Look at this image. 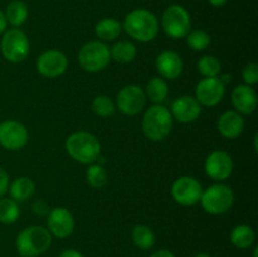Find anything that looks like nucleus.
Instances as JSON below:
<instances>
[{
	"label": "nucleus",
	"instance_id": "25",
	"mask_svg": "<svg viewBox=\"0 0 258 257\" xmlns=\"http://www.w3.org/2000/svg\"><path fill=\"white\" fill-rule=\"evenodd\" d=\"M131 237L134 244L140 249H150L155 244V233L145 224H138L134 227Z\"/></svg>",
	"mask_w": 258,
	"mask_h": 257
},
{
	"label": "nucleus",
	"instance_id": "35",
	"mask_svg": "<svg viewBox=\"0 0 258 257\" xmlns=\"http://www.w3.org/2000/svg\"><path fill=\"white\" fill-rule=\"evenodd\" d=\"M58 257H83V254L81 253V252H78L77 249L70 248V249H64V251L60 252L59 256Z\"/></svg>",
	"mask_w": 258,
	"mask_h": 257
},
{
	"label": "nucleus",
	"instance_id": "10",
	"mask_svg": "<svg viewBox=\"0 0 258 257\" xmlns=\"http://www.w3.org/2000/svg\"><path fill=\"white\" fill-rule=\"evenodd\" d=\"M203 188L197 179L191 176H181L174 181L171 196L176 203L181 206H194L201 201Z\"/></svg>",
	"mask_w": 258,
	"mask_h": 257
},
{
	"label": "nucleus",
	"instance_id": "39",
	"mask_svg": "<svg viewBox=\"0 0 258 257\" xmlns=\"http://www.w3.org/2000/svg\"><path fill=\"white\" fill-rule=\"evenodd\" d=\"M219 80H221L224 85H226V83H229L231 82V75H223L222 77H219Z\"/></svg>",
	"mask_w": 258,
	"mask_h": 257
},
{
	"label": "nucleus",
	"instance_id": "24",
	"mask_svg": "<svg viewBox=\"0 0 258 257\" xmlns=\"http://www.w3.org/2000/svg\"><path fill=\"white\" fill-rule=\"evenodd\" d=\"M169 86L166 81L161 77H153L146 85L145 95L148 96L149 100L155 105H161L168 97Z\"/></svg>",
	"mask_w": 258,
	"mask_h": 257
},
{
	"label": "nucleus",
	"instance_id": "3",
	"mask_svg": "<svg viewBox=\"0 0 258 257\" xmlns=\"http://www.w3.org/2000/svg\"><path fill=\"white\" fill-rule=\"evenodd\" d=\"M66 150L73 160L81 164H92L101 156V144L93 134L77 131L67 138Z\"/></svg>",
	"mask_w": 258,
	"mask_h": 257
},
{
	"label": "nucleus",
	"instance_id": "4",
	"mask_svg": "<svg viewBox=\"0 0 258 257\" xmlns=\"http://www.w3.org/2000/svg\"><path fill=\"white\" fill-rule=\"evenodd\" d=\"M143 133L149 140L161 141L169 136L173 128V116L163 105H154L144 113L141 122Z\"/></svg>",
	"mask_w": 258,
	"mask_h": 257
},
{
	"label": "nucleus",
	"instance_id": "38",
	"mask_svg": "<svg viewBox=\"0 0 258 257\" xmlns=\"http://www.w3.org/2000/svg\"><path fill=\"white\" fill-rule=\"evenodd\" d=\"M208 2L211 3V5H213V7L219 8V7H223L228 0H208Z\"/></svg>",
	"mask_w": 258,
	"mask_h": 257
},
{
	"label": "nucleus",
	"instance_id": "40",
	"mask_svg": "<svg viewBox=\"0 0 258 257\" xmlns=\"http://www.w3.org/2000/svg\"><path fill=\"white\" fill-rule=\"evenodd\" d=\"M194 257H211L208 253H204V252H201V253H197Z\"/></svg>",
	"mask_w": 258,
	"mask_h": 257
},
{
	"label": "nucleus",
	"instance_id": "6",
	"mask_svg": "<svg viewBox=\"0 0 258 257\" xmlns=\"http://www.w3.org/2000/svg\"><path fill=\"white\" fill-rule=\"evenodd\" d=\"M199 202L207 213L223 214L233 206L234 194L228 185L214 184L203 190Z\"/></svg>",
	"mask_w": 258,
	"mask_h": 257
},
{
	"label": "nucleus",
	"instance_id": "16",
	"mask_svg": "<svg viewBox=\"0 0 258 257\" xmlns=\"http://www.w3.org/2000/svg\"><path fill=\"white\" fill-rule=\"evenodd\" d=\"M170 112L179 122H193L201 116L202 106L193 96H181L174 101Z\"/></svg>",
	"mask_w": 258,
	"mask_h": 257
},
{
	"label": "nucleus",
	"instance_id": "15",
	"mask_svg": "<svg viewBox=\"0 0 258 257\" xmlns=\"http://www.w3.org/2000/svg\"><path fill=\"white\" fill-rule=\"evenodd\" d=\"M48 231L57 238H67L75 229V218L67 208L57 207L48 213Z\"/></svg>",
	"mask_w": 258,
	"mask_h": 257
},
{
	"label": "nucleus",
	"instance_id": "23",
	"mask_svg": "<svg viewBox=\"0 0 258 257\" xmlns=\"http://www.w3.org/2000/svg\"><path fill=\"white\" fill-rule=\"evenodd\" d=\"M7 22L14 28L20 27L25 23L28 18V7L22 0H12L5 9Z\"/></svg>",
	"mask_w": 258,
	"mask_h": 257
},
{
	"label": "nucleus",
	"instance_id": "34",
	"mask_svg": "<svg viewBox=\"0 0 258 257\" xmlns=\"http://www.w3.org/2000/svg\"><path fill=\"white\" fill-rule=\"evenodd\" d=\"M33 212L38 216H44V214L49 213V208H48V204L43 201H37L33 204Z\"/></svg>",
	"mask_w": 258,
	"mask_h": 257
},
{
	"label": "nucleus",
	"instance_id": "18",
	"mask_svg": "<svg viewBox=\"0 0 258 257\" xmlns=\"http://www.w3.org/2000/svg\"><path fill=\"white\" fill-rule=\"evenodd\" d=\"M232 103L238 113L249 115L254 112L258 103L256 90L248 85L237 86L232 92Z\"/></svg>",
	"mask_w": 258,
	"mask_h": 257
},
{
	"label": "nucleus",
	"instance_id": "33",
	"mask_svg": "<svg viewBox=\"0 0 258 257\" xmlns=\"http://www.w3.org/2000/svg\"><path fill=\"white\" fill-rule=\"evenodd\" d=\"M8 189H9V175L4 169L0 168V198H3Z\"/></svg>",
	"mask_w": 258,
	"mask_h": 257
},
{
	"label": "nucleus",
	"instance_id": "21",
	"mask_svg": "<svg viewBox=\"0 0 258 257\" xmlns=\"http://www.w3.org/2000/svg\"><path fill=\"white\" fill-rule=\"evenodd\" d=\"M121 30H122V25L113 18H103L95 27L96 35L105 42L115 40L120 35Z\"/></svg>",
	"mask_w": 258,
	"mask_h": 257
},
{
	"label": "nucleus",
	"instance_id": "8",
	"mask_svg": "<svg viewBox=\"0 0 258 257\" xmlns=\"http://www.w3.org/2000/svg\"><path fill=\"white\" fill-rule=\"evenodd\" d=\"M111 60L110 48L103 42L92 40L83 45L78 52L80 66L87 72H98L107 67Z\"/></svg>",
	"mask_w": 258,
	"mask_h": 257
},
{
	"label": "nucleus",
	"instance_id": "30",
	"mask_svg": "<svg viewBox=\"0 0 258 257\" xmlns=\"http://www.w3.org/2000/svg\"><path fill=\"white\" fill-rule=\"evenodd\" d=\"M92 110L100 117H110L115 113L116 106L111 97L105 95L97 96L92 101Z\"/></svg>",
	"mask_w": 258,
	"mask_h": 257
},
{
	"label": "nucleus",
	"instance_id": "13",
	"mask_svg": "<svg viewBox=\"0 0 258 257\" xmlns=\"http://www.w3.org/2000/svg\"><path fill=\"white\" fill-rule=\"evenodd\" d=\"M233 160L227 151H212L206 159L204 169L207 175L216 181H223L232 175L233 171Z\"/></svg>",
	"mask_w": 258,
	"mask_h": 257
},
{
	"label": "nucleus",
	"instance_id": "11",
	"mask_svg": "<svg viewBox=\"0 0 258 257\" xmlns=\"http://www.w3.org/2000/svg\"><path fill=\"white\" fill-rule=\"evenodd\" d=\"M226 85L219 77H204L196 87V98L201 106L213 107L218 105L224 97Z\"/></svg>",
	"mask_w": 258,
	"mask_h": 257
},
{
	"label": "nucleus",
	"instance_id": "32",
	"mask_svg": "<svg viewBox=\"0 0 258 257\" xmlns=\"http://www.w3.org/2000/svg\"><path fill=\"white\" fill-rule=\"evenodd\" d=\"M242 77L246 85L253 86L258 82V65L257 63H248L242 71Z\"/></svg>",
	"mask_w": 258,
	"mask_h": 257
},
{
	"label": "nucleus",
	"instance_id": "28",
	"mask_svg": "<svg viewBox=\"0 0 258 257\" xmlns=\"http://www.w3.org/2000/svg\"><path fill=\"white\" fill-rule=\"evenodd\" d=\"M197 67H198L199 73L203 77H218L222 70L221 62L214 55H204V57H202L198 60Z\"/></svg>",
	"mask_w": 258,
	"mask_h": 257
},
{
	"label": "nucleus",
	"instance_id": "1",
	"mask_svg": "<svg viewBox=\"0 0 258 257\" xmlns=\"http://www.w3.org/2000/svg\"><path fill=\"white\" fill-rule=\"evenodd\" d=\"M122 28L138 42H151L159 32V23L155 15L146 9H135L126 15Z\"/></svg>",
	"mask_w": 258,
	"mask_h": 257
},
{
	"label": "nucleus",
	"instance_id": "20",
	"mask_svg": "<svg viewBox=\"0 0 258 257\" xmlns=\"http://www.w3.org/2000/svg\"><path fill=\"white\" fill-rule=\"evenodd\" d=\"M256 232L248 224H238L231 232V242L239 249L249 248L254 243Z\"/></svg>",
	"mask_w": 258,
	"mask_h": 257
},
{
	"label": "nucleus",
	"instance_id": "9",
	"mask_svg": "<svg viewBox=\"0 0 258 257\" xmlns=\"http://www.w3.org/2000/svg\"><path fill=\"white\" fill-rule=\"evenodd\" d=\"M29 139L27 127L15 120H7L0 123V145L10 151L24 148Z\"/></svg>",
	"mask_w": 258,
	"mask_h": 257
},
{
	"label": "nucleus",
	"instance_id": "29",
	"mask_svg": "<svg viewBox=\"0 0 258 257\" xmlns=\"http://www.w3.org/2000/svg\"><path fill=\"white\" fill-rule=\"evenodd\" d=\"M86 179H87V183L90 184L92 188L101 189L107 184V171H106L105 169H103V166L100 165V164H92V165L87 169Z\"/></svg>",
	"mask_w": 258,
	"mask_h": 257
},
{
	"label": "nucleus",
	"instance_id": "22",
	"mask_svg": "<svg viewBox=\"0 0 258 257\" xmlns=\"http://www.w3.org/2000/svg\"><path fill=\"white\" fill-rule=\"evenodd\" d=\"M9 191L12 199H14L15 202H24L34 194L35 184L32 179L27 178V176H20L13 181Z\"/></svg>",
	"mask_w": 258,
	"mask_h": 257
},
{
	"label": "nucleus",
	"instance_id": "17",
	"mask_svg": "<svg viewBox=\"0 0 258 257\" xmlns=\"http://www.w3.org/2000/svg\"><path fill=\"white\" fill-rule=\"evenodd\" d=\"M158 72L164 80H175L183 72V59L173 50H164L155 60Z\"/></svg>",
	"mask_w": 258,
	"mask_h": 257
},
{
	"label": "nucleus",
	"instance_id": "14",
	"mask_svg": "<svg viewBox=\"0 0 258 257\" xmlns=\"http://www.w3.org/2000/svg\"><path fill=\"white\" fill-rule=\"evenodd\" d=\"M68 59L64 53L50 49L39 55L37 60V70L47 78H55L62 76L67 71Z\"/></svg>",
	"mask_w": 258,
	"mask_h": 257
},
{
	"label": "nucleus",
	"instance_id": "7",
	"mask_svg": "<svg viewBox=\"0 0 258 257\" xmlns=\"http://www.w3.org/2000/svg\"><path fill=\"white\" fill-rule=\"evenodd\" d=\"M30 44L27 34L18 28L4 32L0 42L2 54L8 62L20 63L29 54Z\"/></svg>",
	"mask_w": 258,
	"mask_h": 257
},
{
	"label": "nucleus",
	"instance_id": "27",
	"mask_svg": "<svg viewBox=\"0 0 258 257\" xmlns=\"http://www.w3.org/2000/svg\"><path fill=\"white\" fill-rule=\"evenodd\" d=\"M20 209L17 202L12 198H0V222L12 224L18 221Z\"/></svg>",
	"mask_w": 258,
	"mask_h": 257
},
{
	"label": "nucleus",
	"instance_id": "31",
	"mask_svg": "<svg viewBox=\"0 0 258 257\" xmlns=\"http://www.w3.org/2000/svg\"><path fill=\"white\" fill-rule=\"evenodd\" d=\"M186 43L193 50L201 52V50L207 49L211 44V35L202 29L189 32L186 35Z\"/></svg>",
	"mask_w": 258,
	"mask_h": 257
},
{
	"label": "nucleus",
	"instance_id": "5",
	"mask_svg": "<svg viewBox=\"0 0 258 257\" xmlns=\"http://www.w3.org/2000/svg\"><path fill=\"white\" fill-rule=\"evenodd\" d=\"M161 27H163L165 34L173 39L185 38L191 28L190 14L181 5H170L163 13Z\"/></svg>",
	"mask_w": 258,
	"mask_h": 257
},
{
	"label": "nucleus",
	"instance_id": "36",
	"mask_svg": "<svg viewBox=\"0 0 258 257\" xmlns=\"http://www.w3.org/2000/svg\"><path fill=\"white\" fill-rule=\"evenodd\" d=\"M150 257H175V254L169 249H159V251L154 252Z\"/></svg>",
	"mask_w": 258,
	"mask_h": 257
},
{
	"label": "nucleus",
	"instance_id": "37",
	"mask_svg": "<svg viewBox=\"0 0 258 257\" xmlns=\"http://www.w3.org/2000/svg\"><path fill=\"white\" fill-rule=\"evenodd\" d=\"M7 18H5V14L4 13L0 10V34L2 33L5 32V29H7Z\"/></svg>",
	"mask_w": 258,
	"mask_h": 257
},
{
	"label": "nucleus",
	"instance_id": "19",
	"mask_svg": "<svg viewBox=\"0 0 258 257\" xmlns=\"http://www.w3.org/2000/svg\"><path fill=\"white\" fill-rule=\"evenodd\" d=\"M244 128V120L237 111H226L218 118V131L227 139H237Z\"/></svg>",
	"mask_w": 258,
	"mask_h": 257
},
{
	"label": "nucleus",
	"instance_id": "26",
	"mask_svg": "<svg viewBox=\"0 0 258 257\" xmlns=\"http://www.w3.org/2000/svg\"><path fill=\"white\" fill-rule=\"evenodd\" d=\"M111 59H115L118 63H130L136 57V47L127 40H120L115 43L110 49Z\"/></svg>",
	"mask_w": 258,
	"mask_h": 257
},
{
	"label": "nucleus",
	"instance_id": "12",
	"mask_svg": "<svg viewBox=\"0 0 258 257\" xmlns=\"http://www.w3.org/2000/svg\"><path fill=\"white\" fill-rule=\"evenodd\" d=\"M146 105L145 91L136 85H128L121 88L117 95V108L127 116L138 115Z\"/></svg>",
	"mask_w": 258,
	"mask_h": 257
},
{
	"label": "nucleus",
	"instance_id": "2",
	"mask_svg": "<svg viewBox=\"0 0 258 257\" xmlns=\"http://www.w3.org/2000/svg\"><path fill=\"white\" fill-rule=\"evenodd\" d=\"M52 244V234L43 226H30L23 229L15 239L18 253L22 257H38Z\"/></svg>",
	"mask_w": 258,
	"mask_h": 257
}]
</instances>
